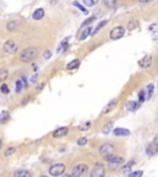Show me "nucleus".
I'll list each match as a JSON object with an SVG mask.
<instances>
[{
    "label": "nucleus",
    "mask_w": 158,
    "mask_h": 177,
    "mask_svg": "<svg viewBox=\"0 0 158 177\" xmlns=\"http://www.w3.org/2000/svg\"><path fill=\"white\" fill-rule=\"evenodd\" d=\"M38 55V49L36 47H29V48L24 49L19 55V59L22 63H31L34 59L37 58Z\"/></svg>",
    "instance_id": "f257e3e1"
},
{
    "label": "nucleus",
    "mask_w": 158,
    "mask_h": 177,
    "mask_svg": "<svg viewBox=\"0 0 158 177\" xmlns=\"http://www.w3.org/2000/svg\"><path fill=\"white\" fill-rule=\"evenodd\" d=\"M99 153L105 160H108L109 158H111V156L115 155V148H114V145L109 144V143L103 144L101 147H100V149H99Z\"/></svg>",
    "instance_id": "f03ea898"
},
{
    "label": "nucleus",
    "mask_w": 158,
    "mask_h": 177,
    "mask_svg": "<svg viewBox=\"0 0 158 177\" xmlns=\"http://www.w3.org/2000/svg\"><path fill=\"white\" fill-rule=\"evenodd\" d=\"M3 48H4V52L6 54H14V53H16V52H17L19 46H17V43L15 42L14 39H8L6 42L4 43Z\"/></svg>",
    "instance_id": "7ed1b4c3"
},
{
    "label": "nucleus",
    "mask_w": 158,
    "mask_h": 177,
    "mask_svg": "<svg viewBox=\"0 0 158 177\" xmlns=\"http://www.w3.org/2000/svg\"><path fill=\"white\" fill-rule=\"evenodd\" d=\"M87 170H88V166L85 164H78L72 169L71 176L72 177H82L83 175H85Z\"/></svg>",
    "instance_id": "20e7f679"
},
{
    "label": "nucleus",
    "mask_w": 158,
    "mask_h": 177,
    "mask_svg": "<svg viewBox=\"0 0 158 177\" xmlns=\"http://www.w3.org/2000/svg\"><path fill=\"white\" fill-rule=\"evenodd\" d=\"M106 161H108L110 169H111V170H116L117 167H120V166L124 164V158L114 155V156H111V158H109Z\"/></svg>",
    "instance_id": "39448f33"
},
{
    "label": "nucleus",
    "mask_w": 158,
    "mask_h": 177,
    "mask_svg": "<svg viewBox=\"0 0 158 177\" xmlns=\"http://www.w3.org/2000/svg\"><path fill=\"white\" fill-rule=\"evenodd\" d=\"M125 30L126 28L124 27V26H116V27H114L111 31H110V39L116 41V39H120L121 37H124Z\"/></svg>",
    "instance_id": "423d86ee"
},
{
    "label": "nucleus",
    "mask_w": 158,
    "mask_h": 177,
    "mask_svg": "<svg viewBox=\"0 0 158 177\" xmlns=\"http://www.w3.org/2000/svg\"><path fill=\"white\" fill-rule=\"evenodd\" d=\"M66 171V166L63 164H55L50 167V175L57 177V176H62Z\"/></svg>",
    "instance_id": "0eeeda50"
},
{
    "label": "nucleus",
    "mask_w": 158,
    "mask_h": 177,
    "mask_svg": "<svg viewBox=\"0 0 158 177\" xmlns=\"http://www.w3.org/2000/svg\"><path fill=\"white\" fill-rule=\"evenodd\" d=\"M90 177H105V169H104V166L98 162L95 165V167L92 170Z\"/></svg>",
    "instance_id": "6e6552de"
},
{
    "label": "nucleus",
    "mask_w": 158,
    "mask_h": 177,
    "mask_svg": "<svg viewBox=\"0 0 158 177\" xmlns=\"http://www.w3.org/2000/svg\"><path fill=\"white\" fill-rule=\"evenodd\" d=\"M152 64V55L147 54L146 57H143L140 62H138V66L140 68H143V69H146V68H150Z\"/></svg>",
    "instance_id": "1a4fd4ad"
},
{
    "label": "nucleus",
    "mask_w": 158,
    "mask_h": 177,
    "mask_svg": "<svg viewBox=\"0 0 158 177\" xmlns=\"http://www.w3.org/2000/svg\"><path fill=\"white\" fill-rule=\"evenodd\" d=\"M146 154L148 156H155L156 154H158V145L152 142L151 144H148V147L146 148Z\"/></svg>",
    "instance_id": "9d476101"
},
{
    "label": "nucleus",
    "mask_w": 158,
    "mask_h": 177,
    "mask_svg": "<svg viewBox=\"0 0 158 177\" xmlns=\"http://www.w3.org/2000/svg\"><path fill=\"white\" fill-rule=\"evenodd\" d=\"M68 133V128L67 127H61V128H57L56 131L52 133V137L53 138H62Z\"/></svg>",
    "instance_id": "9b49d317"
},
{
    "label": "nucleus",
    "mask_w": 158,
    "mask_h": 177,
    "mask_svg": "<svg viewBox=\"0 0 158 177\" xmlns=\"http://www.w3.org/2000/svg\"><path fill=\"white\" fill-rule=\"evenodd\" d=\"M93 28L90 27V26H88V27H84V30H82V32L79 33V36H78V39L79 41H84V39H87L88 38V36L89 35H92V31Z\"/></svg>",
    "instance_id": "f8f14e48"
},
{
    "label": "nucleus",
    "mask_w": 158,
    "mask_h": 177,
    "mask_svg": "<svg viewBox=\"0 0 158 177\" xmlns=\"http://www.w3.org/2000/svg\"><path fill=\"white\" fill-rule=\"evenodd\" d=\"M45 16V10L43 9H36L34 14H32V19L35 20V21H40V20H42Z\"/></svg>",
    "instance_id": "ddd939ff"
},
{
    "label": "nucleus",
    "mask_w": 158,
    "mask_h": 177,
    "mask_svg": "<svg viewBox=\"0 0 158 177\" xmlns=\"http://www.w3.org/2000/svg\"><path fill=\"white\" fill-rule=\"evenodd\" d=\"M114 135H116V137H126V135H130V131L126 128H115Z\"/></svg>",
    "instance_id": "4468645a"
},
{
    "label": "nucleus",
    "mask_w": 158,
    "mask_h": 177,
    "mask_svg": "<svg viewBox=\"0 0 158 177\" xmlns=\"http://www.w3.org/2000/svg\"><path fill=\"white\" fill-rule=\"evenodd\" d=\"M126 107H127V110H129V111L135 112V111H137V110H138V107H140V102H137V101H129V102H127V105H126Z\"/></svg>",
    "instance_id": "2eb2a0df"
},
{
    "label": "nucleus",
    "mask_w": 158,
    "mask_h": 177,
    "mask_svg": "<svg viewBox=\"0 0 158 177\" xmlns=\"http://www.w3.org/2000/svg\"><path fill=\"white\" fill-rule=\"evenodd\" d=\"M150 32L152 35L153 41H158V25L157 24H153L150 26Z\"/></svg>",
    "instance_id": "dca6fc26"
},
{
    "label": "nucleus",
    "mask_w": 158,
    "mask_h": 177,
    "mask_svg": "<svg viewBox=\"0 0 158 177\" xmlns=\"http://www.w3.org/2000/svg\"><path fill=\"white\" fill-rule=\"evenodd\" d=\"M14 177H31V174H30V171H27V170L20 169V170H16L14 172Z\"/></svg>",
    "instance_id": "f3484780"
},
{
    "label": "nucleus",
    "mask_w": 158,
    "mask_h": 177,
    "mask_svg": "<svg viewBox=\"0 0 158 177\" xmlns=\"http://www.w3.org/2000/svg\"><path fill=\"white\" fill-rule=\"evenodd\" d=\"M117 102H119V98H116V97H115V98H113V100H111V101H110V102L108 103V106H106V110H105L104 112H105V113H109L110 111H113L114 108L116 107Z\"/></svg>",
    "instance_id": "a211bd4d"
},
{
    "label": "nucleus",
    "mask_w": 158,
    "mask_h": 177,
    "mask_svg": "<svg viewBox=\"0 0 158 177\" xmlns=\"http://www.w3.org/2000/svg\"><path fill=\"white\" fill-rule=\"evenodd\" d=\"M19 26H20V22L17 21V20H11V21H9L8 22V31H15V30H17L19 28Z\"/></svg>",
    "instance_id": "6ab92c4d"
},
{
    "label": "nucleus",
    "mask_w": 158,
    "mask_h": 177,
    "mask_svg": "<svg viewBox=\"0 0 158 177\" xmlns=\"http://www.w3.org/2000/svg\"><path fill=\"white\" fill-rule=\"evenodd\" d=\"M79 65H80V60L74 59V60H72V62H69V63L67 64V70H74Z\"/></svg>",
    "instance_id": "aec40b11"
},
{
    "label": "nucleus",
    "mask_w": 158,
    "mask_h": 177,
    "mask_svg": "<svg viewBox=\"0 0 158 177\" xmlns=\"http://www.w3.org/2000/svg\"><path fill=\"white\" fill-rule=\"evenodd\" d=\"M10 119V112L9 111H3L0 113V124H5Z\"/></svg>",
    "instance_id": "412c9836"
},
{
    "label": "nucleus",
    "mask_w": 158,
    "mask_h": 177,
    "mask_svg": "<svg viewBox=\"0 0 158 177\" xmlns=\"http://www.w3.org/2000/svg\"><path fill=\"white\" fill-rule=\"evenodd\" d=\"M106 24H108V20H105V21H101L100 24H98V26H96V27L93 30V32H92V36H95V35H96V33L99 32V31L101 30V28H103V27H104V26L106 25Z\"/></svg>",
    "instance_id": "4be33fe9"
},
{
    "label": "nucleus",
    "mask_w": 158,
    "mask_h": 177,
    "mask_svg": "<svg viewBox=\"0 0 158 177\" xmlns=\"http://www.w3.org/2000/svg\"><path fill=\"white\" fill-rule=\"evenodd\" d=\"M113 127H114V123H113V122H108L106 124H104V127H103V133H104V134H109L110 132H111Z\"/></svg>",
    "instance_id": "5701e85b"
},
{
    "label": "nucleus",
    "mask_w": 158,
    "mask_h": 177,
    "mask_svg": "<svg viewBox=\"0 0 158 177\" xmlns=\"http://www.w3.org/2000/svg\"><path fill=\"white\" fill-rule=\"evenodd\" d=\"M103 3L105 6H108L109 9H113L116 6V3H117V0H103Z\"/></svg>",
    "instance_id": "b1692460"
},
{
    "label": "nucleus",
    "mask_w": 158,
    "mask_h": 177,
    "mask_svg": "<svg viewBox=\"0 0 158 177\" xmlns=\"http://www.w3.org/2000/svg\"><path fill=\"white\" fill-rule=\"evenodd\" d=\"M146 91H147V100H150L153 95V91H155V86L153 84H148V86L146 87Z\"/></svg>",
    "instance_id": "393cba45"
},
{
    "label": "nucleus",
    "mask_w": 158,
    "mask_h": 177,
    "mask_svg": "<svg viewBox=\"0 0 158 177\" xmlns=\"http://www.w3.org/2000/svg\"><path fill=\"white\" fill-rule=\"evenodd\" d=\"M8 75H9V71L6 68H0V81H4L8 77Z\"/></svg>",
    "instance_id": "a878e982"
},
{
    "label": "nucleus",
    "mask_w": 158,
    "mask_h": 177,
    "mask_svg": "<svg viewBox=\"0 0 158 177\" xmlns=\"http://www.w3.org/2000/svg\"><path fill=\"white\" fill-rule=\"evenodd\" d=\"M147 95H146V92H145V90H141L140 92H138V102L140 103H142V102H145L146 100H147Z\"/></svg>",
    "instance_id": "bb28decb"
},
{
    "label": "nucleus",
    "mask_w": 158,
    "mask_h": 177,
    "mask_svg": "<svg viewBox=\"0 0 158 177\" xmlns=\"http://www.w3.org/2000/svg\"><path fill=\"white\" fill-rule=\"evenodd\" d=\"M99 0H83V3L87 5V6L89 8H92V6H95V5L98 4Z\"/></svg>",
    "instance_id": "cd10ccee"
},
{
    "label": "nucleus",
    "mask_w": 158,
    "mask_h": 177,
    "mask_svg": "<svg viewBox=\"0 0 158 177\" xmlns=\"http://www.w3.org/2000/svg\"><path fill=\"white\" fill-rule=\"evenodd\" d=\"M15 151H16V148H15V147H9L6 150H5L4 155H5V156H10V155H13Z\"/></svg>",
    "instance_id": "c85d7f7f"
},
{
    "label": "nucleus",
    "mask_w": 158,
    "mask_h": 177,
    "mask_svg": "<svg viewBox=\"0 0 158 177\" xmlns=\"http://www.w3.org/2000/svg\"><path fill=\"white\" fill-rule=\"evenodd\" d=\"M132 165H135V161L134 160H131L130 161V162H127V164H126L125 166H124V174H127L129 172V171H130V169H131V166H132Z\"/></svg>",
    "instance_id": "c756f323"
},
{
    "label": "nucleus",
    "mask_w": 158,
    "mask_h": 177,
    "mask_svg": "<svg viewBox=\"0 0 158 177\" xmlns=\"http://www.w3.org/2000/svg\"><path fill=\"white\" fill-rule=\"evenodd\" d=\"M73 5H74V6H76V8H78V9H79V10H80V11H82L83 14H85V15L88 14V10H87L85 8H84V6H83V5H80V4H79V3H77V1H74V3H73Z\"/></svg>",
    "instance_id": "7c9ffc66"
},
{
    "label": "nucleus",
    "mask_w": 158,
    "mask_h": 177,
    "mask_svg": "<svg viewBox=\"0 0 158 177\" xmlns=\"http://www.w3.org/2000/svg\"><path fill=\"white\" fill-rule=\"evenodd\" d=\"M142 176H143V171H141V170L134 171V172L129 174V177H142Z\"/></svg>",
    "instance_id": "2f4dec72"
},
{
    "label": "nucleus",
    "mask_w": 158,
    "mask_h": 177,
    "mask_svg": "<svg viewBox=\"0 0 158 177\" xmlns=\"http://www.w3.org/2000/svg\"><path fill=\"white\" fill-rule=\"evenodd\" d=\"M15 85H16V92H17V93L22 91V88H25V86H24V84H22V81H21L20 79L16 81V84H15Z\"/></svg>",
    "instance_id": "473e14b6"
},
{
    "label": "nucleus",
    "mask_w": 158,
    "mask_h": 177,
    "mask_svg": "<svg viewBox=\"0 0 158 177\" xmlns=\"http://www.w3.org/2000/svg\"><path fill=\"white\" fill-rule=\"evenodd\" d=\"M136 27H137V21H135V20H131V21L129 22V25H127V30L132 31Z\"/></svg>",
    "instance_id": "72a5a7b5"
},
{
    "label": "nucleus",
    "mask_w": 158,
    "mask_h": 177,
    "mask_svg": "<svg viewBox=\"0 0 158 177\" xmlns=\"http://www.w3.org/2000/svg\"><path fill=\"white\" fill-rule=\"evenodd\" d=\"M87 143H88V139L85 137H80V138L77 140V144L78 145H85Z\"/></svg>",
    "instance_id": "f704fd0d"
},
{
    "label": "nucleus",
    "mask_w": 158,
    "mask_h": 177,
    "mask_svg": "<svg viewBox=\"0 0 158 177\" xmlns=\"http://www.w3.org/2000/svg\"><path fill=\"white\" fill-rule=\"evenodd\" d=\"M94 20H95V16H92V17H89L85 22H84L83 25H82V27H88V25H90L92 22H94Z\"/></svg>",
    "instance_id": "c9c22d12"
},
{
    "label": "nucleus",
    "mask_w": 158,
    "mask_h": 177,
    "mask_svg": "<svg viewBox=\"0 0 158 177\" xmlns=\"http://www.w3.org/2000/svg\"><path fill=\"white\" fill-rule=\"evenodd\" d=\"M0 91L6 95V93H9V91H10V90H9V86H8L6 84H3L1 86H0Z\"/></svg>",
    "instance_id": "e433bc0d"
},
{
    "label": "nucleus",
    "mask_w": 158,
    "mask_h": 177,
    "mask_svg": "<svg viewBox=\"0 0 158 177\" xmlns=\"http://www.w3.org/2000/svg\"><path fill=\"white\" fill-rule=\"evenodd\" d=\"M21 81H22V84H24V86H25V88L26 87H27V80H26V77L25 76H22V77H21V79H20Z\"/></svg>",
    "instance_id": "4c0bfd02"
},
{
    "label": "nucleus",
    "mask_w": 158,
    "mask_h": 177,
    "mask_svg": "<svg viewBox=\"0 0 158 177\" xmlns=\"http://www.w3.org/2000/svg\"><path fill=\"white\" fill-rule=\"evenodd\" d=\"M50 58H51V52L47 50L46 53H45V59H50Z\"/></svg>",
    "instance_id": "58836bf2"
},
{
    "label": "nucleus",
    "mask_w": 158,
    "mask_h": 177,
    "mask_svg": "<svg viewBox=\"0 0 158 177\" xmlns=\"http://www.w3.org/2000/svg\"><path fill=\"white\" fill-rule=\"evenodd\" d=\"M138 1H140L141 4H147V3H151L152 0H138Z\"/></svg>",
    "instance_id": "ea45409f"
},
{
    "label": "nucleus",
    "mask_w": 158,
    "mask_h": 177,
    "mask_svg": "<svg viewBox=\"0 0 158 177\" xmlns=\"http://www.w3.org/2000/svg\"><path fill=\"white\" fill-rule=\"evenodd\" d=\"M153 143L158 145V134H157V135H156V137H155V139H153Z\"/></svg>",
    "instance_id": "a19ab883"
},
{
    "label": "nucleus",
    "mask_w": 158,
    "mask_h": 177,
    "mask_svg": "<svg viewBox=\"0 0 158 177\" xmlns=\"http://www.w3.org/2000/svg\"><path fill=\"white\" fill-rule=\"evenodd\" d=\"M43 87V84H41V85H38V87H37V90H41V88Z\"/></svg>",
    "instance_id": "79ce46f5"
},
{
    "label": "nucleus",
    "mask_w": 158,
    "mask_h": 177,
    "mask_svg": "<svg viewBox=\"0 0 158 177\" xmlns=\"http://www.w3.org/2000/svg\"><path fill=\"white\" fill-rule=\"evenodd\" d=\"M1 147H3V140H1V138H0V149H1Z\"/></svg>",
    "instance_id": "37998d69"
},
{
    "label": "nucleus",
    "mask_w": 158,
    "mask_h": 177,
    "mask_svg": "<svg viewBox=\"0 0 158 177\" xmlns=\"http://www.w3.org/2000/svg\"><path fill=\"white\" fill-rule=\"evenodd\" d=\"M62 177H72V176H71V175H63Z\"/></svg>",
    "instance_id": "c03bdc74"
},
{
    "label": "nucleus",
    "mask_w": 158,
    "mask_h": 177,
    "mask_svg": "<svg viewBox=\"0 0 158 177\" xmlns=\"http://www.w3.org/2000/svg\"><path fill=\"white\" fill-rule=\"evenodd\" d=\"M40 177H47V176H40Z\"/></svg>",
    "instance_id": "a18cd8bd"
}]
</instances>
